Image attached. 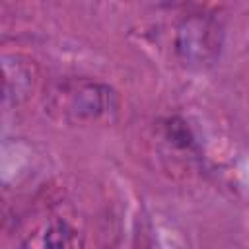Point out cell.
Returning <instances> with one entry per match:
<instances>
[{
	"label": "cell",
	"mask_w": 249,
	"mask_h": 249,
	"mask_svg": "<svg viewBox=\"0 0 249 249\" xmlns=\"http://www.w3.org/2000/svg\"><path fill=\"white\" fill-rule=\"evenodd\" d=\"M53 119L66 124H95L115 119L119 93L105 82L91 78H64L51 86L45 99Z\"/></svg>",
	"instance_id": "1"
},
{
	"label": "cell",
	"mask_w": 249,
	"mask_h": 249,
	"mask_svg": "<svg viewBox=\"0 0 249 249\" xmlns=\"http://www.w3.org/2000/svg\"><path fill=\"white\" fill-rule=\"evenodd\" d=\"M222 25L208 14H191L183 18L175 29L173 47L181 62L187 66H210L222 51Z\"/></svg>",
	"instance_id": "2"
},
{
	"label": "cell",
	"mask_w": 249,
	"mask_h": 249,
	"mask_svg": "<svg viewBox=\"0 0 249 249\" xmlns=\"http://www.w3.org/2000/svg\"><path fill=\"white\" fill-rule=\"evenodd\" d=\"M37 80V68L33 60L14 54L4 56V97L6 101L19 105L33 91Z\"/></svg>",
	"instance_id": "3"
},
{
	"label": "cell",
	"mask_w": 249,
	"mask_h": 249,
	"mask_svg": "<svg viewBox=\"0 0 249 249\" xmlns=\"http://www.w3.org/2000/svg\"><path fill=\"white\" fill-rule=\"evenodd\" d=\"M45 249H80L76 230L66 220H53L45 231Z\"/></svg>",
	"instance_id": "4"
}]
</instances>
